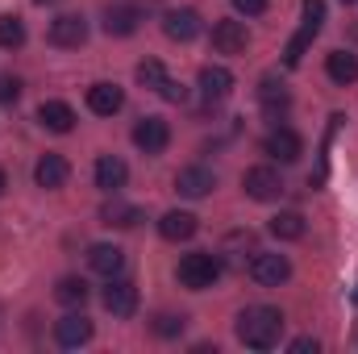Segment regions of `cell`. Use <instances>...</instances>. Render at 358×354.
<instances>
[{"label": "cell", "instance_id": "1", "mask_svg": "<svg viewBox=\"0 0 358 354\" xmlns=\"http://www.w3.org/2000/svg\"><path fill=\"white\" fill-rule=\"evenodd\" d=\"M279 334H283V313L271 309V304H255L238 317V342L250 346V351H271L279 346Z\"/></svg>", "mask_w": 358, "mask_h": 354}, {"label": "cell", "instance_id": "2", "mask_svg": "<svg viewBox=\"0 0 358 354\" xmlns=\"http://www.w3.org/2000/svg\"><path fill=\"white\" fill-rule=\"evenodd\" d=\"M176 275H179V283H183L187 292H204V288H213V283L221 279V259H217V255H208V250L183 255Z\"/></svg>", "mask_w": 358, "mask_h": 354}, {"label": "cell", "instance_id": "3", "mask_svg": "<svg viewBox=\"0 0 358 354\" xmlns=\"http://www.w3.org/2000/svg\"><path fill=\"white\" fill-rule=\"evenodd\" d=\"M287 275H292L287 255H275V250H255V259H250V279H255L259 288H279V283H287Z\"/></svg>", "mask_w": 358, "mask_h": 354}, {"label": "cell", "instance_id": "4", "mask_svg": "<svg viewBox=\"0 0 358 354\" xmlns=\"http://www.w3.org/2000/svg\"><path fill=\"white\" fill-rule=\"evenodd\" d=\"M242 187H246V196H250V200L271 204V200H279L283 179H279V171H275V167H250V171L242 176Z\"/></svg>", "mask_w": 358, "mask_h": 354}, {"label": "cell", "instance_id": "5", "mask_svg": "<svg viewBox=\"0 0 358 354\" xmlns=\"http://www.w3.org/2000/svg\"><path fill=\"white\" fill-rule=\"evenodd\" d=\"M263 150H267L275 163H296V159L304 155V142H300V134H296V129L275 125L267 138H263Z\"/></svg>", "mask_w": 358, "mask_h": 354}, {"label": "cell", "instance_id": "6", "mask_svg": "<svg viewBox=\"0 0 358 354\" xmlns=\"http://www.w3.org/2000/svg\"><path fill=\"white\" fill-rule=\"evenodd\" d=\"M167 142H171V125H167L163 117H142V121L134 125V146H138V150L159 155V150H167Z\"/></svg>", "mask_w": 358, "mask_h": 354}, {"label": "cell", "instance_id": "7", "mask_svg": "<svg viewBox=\"0 0 358 354\" xmlns=\"http://www.w3.org/2000/svg\"><path fill=\"white\" fill-rule=\"evenodd\" d=\"M50 42H55V46H63V50L84 46V42H88V21H84V17H76V13L55 17V21H50Z\"/></svg>", "mask_w": 358, "mask_h": 354}, {"label": "cell", "instance_id": "8", "mask_svg": "<svg viewBox=\"0 0 358 354\" xmlns=\"http://www.w3.org/2000/svg\"><path fill=\"white\" fill-rule=\"evenodd\" d=\"M100 300H104V309H108L113 317H134V313H138V288H134L129 279H117V275H113Z\"/></svg>", "mask_w": 358, "mask_h": 354}, {"label": "cell", "instance_id": "9", "mask_svg": "<svg viewBox=\"0 0 358 354\" xmlns=\"http://www.w3.org/2000/svg\"><path fill=\"white\" fill-rule=\"evenodd\" d=\"M213 46H217V55H246L250 34H246L242 21H217L213 25Z\"/></svg>", "mask_w": 358, "mask_h": 354}, {"label": "cell", "instance_id": "10", "mask_svg": "<svg viewBox=\"0 0 358 354\" xmlns=\"http://www.w3.org/2000/svg\"><path fill=\"white\" fill-rule=\"evenodd\" d=\"M163 34L171 42H192L200 34V13L196 8H171V13H163Z\"/></svg>", "mask_w": 358, "mask_h": 354}, {"label": "cell", "instance_id": "11", "mask_svg": "<svg viewBox=\"0 0 358 354\" xmlns=\"http://www.w3.org/2000/svg\"><path fill=\"white\" fill-rule=\"evenodd\" d=\"M55 338H59V346L76 351V346L92 342V321L84 317V313H67L63 321H55Z\"/></svg>", "mask_w": 358, "mask_h": 354}, {"label": "cell", "instance_id": "12", "mask_svg": "<svg viewBox=\"0 0 358 354\" xmlns=\"http://www.w3.org/2000/svg\"><path fill=\"white\" fill-rule=\"evenodd\" d=\"M38 121L50 129V134H71L76 129V108L67 100H42L38 104Z\"/></svg>", "mask_w": 358, "mask_h": 354}, {"label": "cell", "instance_id": "13", "mask_svg": "<svg viewBox=\"0 0 358 354\" xmlns=\"http://www.w3.org/2000/svg\"><path fill=\"white\" fill-rule=\"evenodd\" d=\"M213 187H217V176H213L208 167H183L176 176V192L187 196V200H200V196H208Z\"/></svg>", "mask_w": 358, "mask_h": 354}, {"label": "cell", "instance_id": "14", "mask_svg": "<svg viewBox=\"0 0 358 354\" xmlns=\"http://www.w3.org/2000/svg\"><path fill=\"white\" fill-rule=\"evenodd\" d=\"M196 229H200V221L192 213H183V208H171V213L159 217V234L167 242H187V238H196Z\"/></svg>", "mask_w": 358, "mask_h": 354}, {"label": "cell", "instance_id": "15", "mask_svg": "<svg viewBox=\"0 0 358 354\" xmlns=\"http://www.w3.org/2000/svg\"><path fill=\"white\" fill-rule=\"evenodd\" d=\"M229 92H234V76L225 67H204L200 71V96H204V104H221Z\"/></svg>", "mask_w": 358, "mask_h": 354}, {"label": "cell", "instance_id": "16", "mask_svg": "<svg viewBox=\"0 0 358 354\" xmlns=\"http://www.w3.org/2000/svg\"><path fill=\"white\" fill-rule=\"evenodd\" d=\"M121 104H125V92L117 84H92L88 88V108L96 117H113V113H121Z\"/></svg>", "mask_w": 358, "mask_h": 354}, {"label": "cell", "instance_id": "17", "mask_svg": "<svg viewBox=\"0 0 358 354\" xmlns=\"http://www.w3.org/2000/svg\"><path fill=\"white\" fill-rule=\"evenodd\" d=\"M92 176H96V187H104V192H117V187H125V179H129V167H125L117 155H100Z\"/></svg>", "mask_w": 358, "mask_h": 354}, {"label": "cell", "instance_id": "18", "mask_svg": "<svg viewBox=\"0 0 358 354\" xmlns=\"http://www.w3.org/2000/svg\"><path fill=\"white\" fill-rule=\"evenodd\" d=\"M67 176H71V167H67V159H63V155H42V159H38V167H34L38 187H63Z\"/></svg>", "mask_w": 358, "mask_h": 354}, {"label": "cell", "instance_id": "19", "mask_svg": "<svg viewBox=\"0 0 358 354\" xmlns=\"http://www.w3.org/2000/svg\"><path fill=\"white\" fill-rule=\"evenodd\" d=\"M138 21H142V13H138L134 4H117V8L104 13V34H113V38H129V34L138 29Z\"/></svg>", "mask_w": 358, "mask_h": 354}, {"label": "cell", "instance_id": "20", "mask_svg": "<svg viewBox=\"0 0 358 354\" xmlns=\"http://www.w3.org/2000/svg\"><path fill=\"white\" fill-rule=\"evenodd\" d=\"M88 267L92 271H100V275H121V267H125V255H121V246H108V242H96L88 250Z\"/></svg>", "mask_w": 358, "mask_h": 354}, {"label": "cell", "instance_id": "21", "mask_svg": "<svg viewBox=\"0 0 358 354\" xmlns=\"http://www.w3.org/2000/svg\"><path fill=\"white\" fill-rule=\"evenodd\" d=\"M325 71H329V80H334V84H342V88H346V84H355V80H358V59H355V55H346V50H334V55L325 59Z\"/></svg>", "mask_w": 358, "mask_h": 354}, {"label": "cell", "instance_id": "22", "mask_svg": "<svg viewBox=\"0 0 358 354\" xmlns=\"http://www.w3.org/2000/svg\"><path fill=\"white\" fill-rule=\"evenodd\" d=\"M317 34H321V25L304 21V25H300V34H296V38L287 42V50H283V63H287V67H296V63L304 59V50L313 46V38H317Z\"/></svg>", "mask_w": 358, "mask_h": 354}, {"label": "cell", "instance_id": "23", "mask_svg": "<svg viewBox=\"0 0 358 354\" xmlns=\"http://www.w3.org/2000/svg\"><path fill=\"white\" fill-rule=\"evenodd\" d=\"M271 234L279 242H296V238H304V217L300 213H275L271 217Z\"/></svg>", "mask_w": 358, "mask_h": 354}, {"label": "cell", "instance_id": "24", "mask_svg": "<svg viewBox=\"0 0 358 354\" xmlns=\"http://www.w3.org/2000/svg\"><path fill=\"white\" fill-rule=\"evenodd\" d=\"M55 296H59V304H67V309H80V304L88 300V283H84V279H76V275H67V279H59Z\"/></svg>", "mask_w": 358, "mask_h": 354}, {"label": "cell", "instance_id": "25", "mask_svg": "<svg viewBox=\"0 0 358 354\" xmlns=\"http://www.w3.org/2000/svg\"><path fill=\"white\" fill-rule=\"evenodd\" d=\"M100 217H104V225H117V229H134V225L142 221V213H138L134 204H117V200H113Z\"/></svg>", "mask_w": 358, "mask_h": 354}, {"label": "cell", "instance_id": "26", "mask_svg": "<svg viewBox=\"0 0 358 354\" xmlns=\"http://www.w3.org/2000/svg\"><path fill=\"white\" fill-rule=\"evenodd\" d=\"M167 80H171V76H167V67H163L159 59H146V63H138V84H142V88H155V92H159Z\"/></svg>", "mask_w": 358, "mask_h": 354}, {"label": "cell", "instance_id": "27", "mask_svg": "<svg viewBox=\"0 0 358 354\" xmlns=\"http://www.w3.org/2000/svg\"><path fill=\"white\" fill-rule=\"evenodd\" d=\"M259 100H263V108H267L271 117H275L279 108H287V88H283V84H275V80H263V88H259Z\"/></svg>", "mask_w": 358, "mask_h": 354}, {"label": "cell", "instance_id": "28", "mask_svg": "<svg viewBox=\"0 0 358 354\" xmlns=\"http://www.w3.org/2000/svg\"><path fill=\"white\" fill-rule=\"evenodd\" d=\"M25 42V25H21V17H13V13H4L0 17V46H21Z\"/></svg>", "mask_w": 358, "mask_h": 354}, {"label": "cell", "instance_id": "29", "mask_svg": "<svg viewBox=\"0 0 358 354\" xmlns=\"http://www.w3.org/2000/svg\"><path fill=\"white\" fill-rule=\"evenodd\" d=\"M155 334H163V338H176V334H183V317H171V313H163V317L155 321Z\"/></svg>", "mask_w": 358, "mask_h": 354}, {"label": "cell", "instance_id": "30", "mask_svg": "<svg viewBox=\"0 0 358 354\" xmlns=\"http://www.w3.org/2000/svg\"><path fill=\"white\" fill-rule=\"evenodd\" d=\"M21 96V80H13V76H0V104H13Z\"/></svg>", "mask_w": 358, "mask_h": 354}, {"label": "cell", "instance_id": "31", "mask_svg": "<svg viewBox=\"0 0 358 354\" xmlns=\"http://www.w3.org/2000/svg\"><path fill=\"white\" fill-rule=\"evenodd\" d=\"M159 96H163V100H171V104H183V100H187V92H183V84H176V80H167V84L159 88Z\"/></svg>", "mask_w": 358, "mask_h": 354}, {"label": "cell", "instance_id": "32", "mask_svg": "<svg viewBox=\"0 0 358 354\" xmlns=\"http://www.w3.org/2000/svg\"><path fill=\"white\" fill-rule=\"evenodd\" d=\"M234 8L246 17H259V13H267V0H234Z\"/></svg>", "mask_w": 358, "mask_h": 354}, {"label": "cell", "instance_id": "33", "mask_svg": "<svg viewBox=\"0 0 358 354\" xmlns=\"http://www.w3.org/2000/svg\"><path fill=\"white\" fill-rule=\"evenodd\" d=\"M292 354H317V342L313 338H296L292 342Z\"/></svg>", "mask_w": 358, "mask_h": 354}, {"label": "cell", "instance_id": "34", "mask_svg": "<svg viewBox=\"0 0 358 354\" xmlns=\"http://www.w3.org/2000/svg\"><path fill=\"white\" fill-rule=\"evenodd\" d=\"M4 187H8V183H4V171H0V192H4Z\"/></svg>", "mask_w": 358, "mask_h": 354}, {"label": "cell", "instance_id": "35", "mask_svg": "<svg viewBox=\"0 0 358 354\" xmlns=\"http://www.w3.org/2000/svg\"><path fill=\"white\" fill-rule=\"evenodd\" d=\"M38 4H59V0H38Z\"/></svg>", "mask_w": 358, "mask_h": 354}, {"label": "cell", "instance_id": "36", "mask_svg": "<svg viewBox=\"0 0 358 354\" xmlns=\"http://www.w3.org/2000/svg\"><path fill=\"white\" fill-rule=\"evenodd\" d=\"M355 304H358V288H355Z\"/></svg>", "mask_w": 358, "mask_h": 354}, {"label": "cell", "instance_id": "37", "mask_svg": "<svg viewBox=\"0 0 358 354\" xmlns=\"http://www.w3.org/2000/svg\"><path fill=\"white\" fill-rule=\"evenodd\" d=\"M346 4H350V0H346Z\"/></svg>", "mask_w": 358, "mask_h": 354}]
</instances>
